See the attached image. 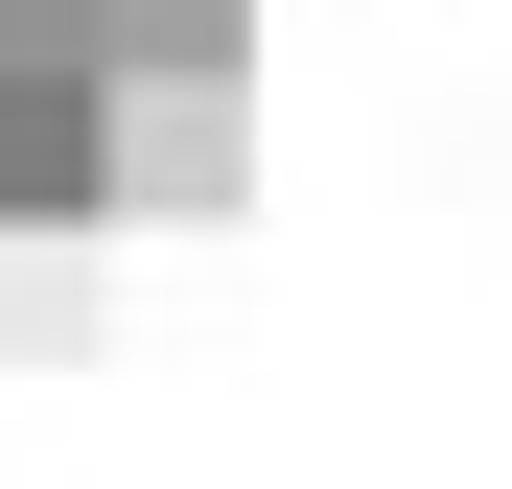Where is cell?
Listing matches in <instances>:
<instances>
[{
  "label": "cell",
  "mask_w": 512,
  "mask_h": 489,
  "mask_svg": "<svg viewBox=\"0 0 512 489\" xmlns=\"http://www.w3.org/2000/svg\"><path fill=\"white\" fill-rule=\"evenodd\" d=\"M117 350V210H0V373Z\"/></svg>",
  "instance_id": "6da1fadb"
},
{
  "label": "cell",
  "mask_w": 512,
  "mask_h": 489,
  "mask_svg": "<svg viewBox=\"0 0 512 489\" xmlns=\"http://www.w3.org/2000/svg\"><path fill=\"white\" fill-rule=\"evenodd\" d=\"M233 163H256L233 70H117V210H233Z\"/></svg>",
  "instance_id": "7a4b0ae2"
},
{
  "label": "cell",
  "mask_w": 512,
  "mask_h": 489,
  "mask_svg": "<svg viewBox=\"0 0 512 489\" xmlns=\"http://www.w3.org/2000/svg\"><path fill=\"white\" fill-rule=\"evenodd\" d=\"M256 0H117V70H233Z\"/></svg>",
  "instance_id": "3957f363"
}]
</instances>
